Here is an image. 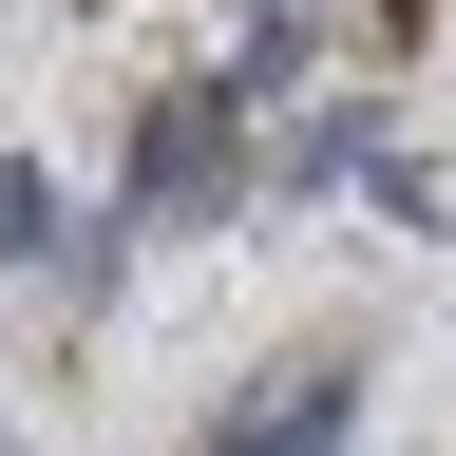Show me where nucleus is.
Wrapping results in <instances>:
<instances>
[{"label":"nucleus","mask_w":456,"mask_h":456,"mask_svg":"<svg viewBox=\"0 0 456 456\" xmlns=\"http://www.w3.org/2000/svg\"><path fill=\"white\" fill-rule=\"evenodd\" d=\"M342 419H362V380H342V362H285V380H266L209 456H342Z\"/></svg>","instance_id":"1"},{"label":"nucleus","mask_w":456,"mask_h":456,"mask_svg":"<svg viewBox=\"0 0 456 456\" xmlns=\"http://www.w3.org/2000/svg\"><path fill=\"white\" fill-rule=\"evenodd\" d=\"M38 248V171H0V266H20Z\"/></svg>","instance_id":"2"}]
</instances>
